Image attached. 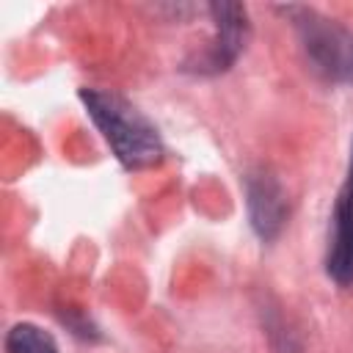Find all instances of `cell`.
Segmentation results:
<instances>
[{"mask_svg": "<svg viewBox=\"0 0 353 353\" xmlns=\"http://www.w3.org/2000/svg\"><path fill=\"white\" fill-rule=\"evenodd\" d=\"M80 99L124 168L141 171L163 160V141L154 124L130 99L105 88H83Z\"/></svg>", "mask_w": 353, "mask_h": 353, "instance_id": "cell-1", "label": "cell"}, {"mask_svg": "<svg viewBox=\"0 0 353 353\" xmlns=\"http://www.w3.org/2000/svg\"><path fill=\"white\" fill-rule=\"evenodd\" d=\"M281 11L292 22L312 69L331 83L353 85V30L309 6H284Z\"/></svg>", "mask_w": 353, "mask_h": 353, "instance_id": "cell-2", "label": "cell"}, {"mask_svg": "<svg viewBox=\"0 0 353 353\" xmlns=\"http://www.w3.org/2000/svg\"><path fill=\"white\" fill-rule=\"evenodd\" d=\"M207 11L215 25L212 39L199 55L185 61V69L196 74H221L240 58L248 41V11L240 3H210Z\"/></svg>", "mask_w": 353, "mask_h": 353, "instance_id": "cell-3", "label": "cell"}, {"mask_svg": "<svg viewBox=\"0 0 353 353\" xmlns=\"http://www.w3.org/2000/svg\"><path fill=\"white\" fill-rule=\"evenodd\" d=\"M325 273L339 287H353V146H350L345 182L336 193L334 212H331Z\"/></svg>", "mask_w": 353, "mask_h": 353, "instance_id": "cell-4", "label": "cell"}, {"mask_svg": "<svg viewBox=\"0 0 353 353\" xmlns=\"http://www.w3.org/2000/svg\"><path fill=\"white\" fill-rule=\"evenodd\" d=\"M245 204H248V218H251V226L254 232L270 243L279 237V232L284 229L287 223V193L281 188V182L265 171V168H256L245 176Z\"/></svg>", "mask_w": 353, "mask_h": 353, "instance_id": "cell-5", "label": "cell"}, {"mask_svg": "<svg viewBox=\"0 0 353 353\" xmlns=\"http://www.w3.org/2000/svg\"><path fill=\"white\" fill-rule=\"evenodd\" d=\"M6 353H58V342L36 323H17L6 334Z\"/></svg>", "mask_w": 353, "mask_h": 353, "instance_id": "cell-6", "label": "cell"}]
</instances>
